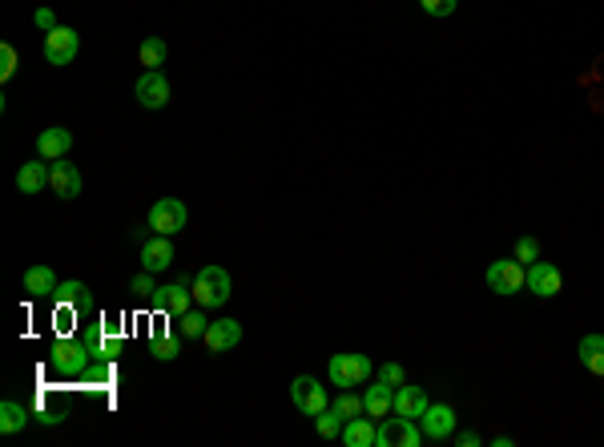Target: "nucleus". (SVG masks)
I'll list each match as a JSON object with an SVG mask.
<instances>
[{
  "instance_id": "nucleus-29",
  "label": "nucleus",
  "mask_w": 604,
  "mask_h": 447,
  "mask_svg": "<svg viewBox=\"0 0 604 447\" xmlns=\"http://www.w3.org/2000/svg\"><path fill=\"white\" fill-rule=\"evenodd\" d=\"M339 411L342 419H355V415H367V407H363V395H350V391H342V395L335 399V404H331Z\"/></svg>"
},
{
  "instance_id": "nucleus-23",
  "label": "nucleus",
  "mask_w": 604,
  "mask_h": 447,
  "mask_svg": "<svg viewBox=\"0 0 604 447\" xmlns=\"http://www.w3.org/2000/svg\"><path fill=\"white\" fill-rule=\"evenodd\" d=\"M576 355H580L584 371H592V375L604 379V335H584L580 347H576Z\"/></svg>"
},
{
  "instance_id": "nucleus-17",
  "label": "nucleus",
  "mask_w": 604,
  "mask_h": 447,
  "mask_svg": "<svg viewBox=\"0 0 604 447\" xmlns=\"http://www.w3.org/2000/svg\"><path fill=\"white\" fill-rule=\"evenodd\" d=\"M57 274L49 271V266L44 262H37V266H29V271H24V294H29V299H53V294H57Z\"/></svg>"
},
{
  "instance_id": "nucleus-31",
  "label": "nucleus",
  "mask_w": 604,
  "mask_h": 447,
  "mask_svg": "<svg viewBox=\"0 0 604 447\" xmlns=\"http://www.w3.org/2000/svg\"><path fill=\"white\" fill-rule=\"evenodd\" d=\"M419 5L427 16H439V21H444V16H452L459 8V0H419Z\"/></svg>"
},
{
  "instance_id": "nucleus-14",
  "label": "nucleus",
  "mask_w": 604,
  "mask_h": 447,
  "mask_svg": "<svg viewBox=\"0 0 604 447\" xmlns=\"http://www.w3.org/2000/svg\"><path fill=\"white\" fill-rule=\"evenodd\" d=\"M49 190L57 194L61 202H73L77 194H81V169L73 166V162H53V174H49Z\"/></svg>"
},
{
  "instance_id": "nucleus-15",
  "label": "nucleus",
  "mask_w": 604,
  "mask_h": 447,
  "mask_svg": "<svg viewBox=\"0 0 604 447\" xmlns=\"http://www.w3.org/2000/svg\"><path fill=\"white\" fill-rule=\"evenodd\" d=\"M169 262H174V243H169L166 234H153L149 243L141 246V271L161 274V271H169Z\"/></svg>"
},
{
  "instance_id": "nucleus-12",
  "label": "nucleus",
  "mask_w": 604,
  "mask_h": 447,
  "mask_svg": "<svg viewBox=\"0 0 604 447\" xmlns=\"http://www.w3.org/2000/svg\"><path fill=\"white\" fill-rule=\"evenodd\" d=\"M194 290H186V282H169V286H158V294H153V307L166 310V315L182 319L186 310H194Z\"/></svg>"
},
{
  "instance_id": "nucleus-10",
  "label": "nucleus",
  "mask_w": 604,
  "mask_h": 447,
  "mask_svg": "<svg viewBox=\"0 0 604 447\" xmlns=\"http://www.w3.org/2000/svg\"><path fill=\"white\" fill-rule=\"evenodd\" d=\"M455 411L447 407V404H436V407H427L423 411V419H419V427H423V440H436V443H444V440H452L455 435Z\"/></svg>"
},
{
  "instance_id": "nucleus-2",
  "label": "nucleus",
  "mask_w": 604,
  "mask_h": 447,
  "mask_svg": "<svg viewBox=\"0 0 604 447\" xmlns=\"http://www.w3.org/2000/svg\"><path fill=\"white\" fill-rule=\"evenodd\" d=\"M93 347L89 343H73V338H57V343L49 347V366L57 375H85V371H93Z\"/></svg>"
},
{
  "instance_id": "nucleus-7",
  "label": "nucleus",
  "mask_w": 604,
  "mask_h": 447,
  "mask_svg": "<svg viewBox=\"0 0 604 447\" xmlns=\"http://www.w3.org/2000/svg\"><path fill=\"white\" fill-rule=\"evenodd\" d=\"M77 49H81V41H77V33L69 29V24H57L53 33H44V61H49L53 69H65V65H73V57H77Z\"/></svg>"
},
{
  "instance_id": "nucleus-36",
  "label": "nucleus",
  "mask_w": 604,
  "mask_h": 447,
  "mask_svg": "<svg viewBox=\"0 0 604 447\" xmlns=\"http://www.w3.org/2000/svg\"><path fill=\"white\" fill-rule=\"evenodd\" d=\"M452 440H455L459 447H480V443H484V440H480V435H475V432H455Z\"/></svg>"
},
{
  "instance_id": "nucleus-20",
  "label": "nucleus",
  "mask_w": 604,
  "mask_h": 447,
  "mask_svg": "<svg viewBox=\"0 0 604 447\" xmlns=\"http://www.w3.org/2000/svg\"><path fill=\"white\" fill-rule=\"evenodd\" d=\"M363 407L371 419H387L395 411V387H387L383 379H375V387L363 391Z\"/></svg>"
},
{
  "instance_id": "nucleus-16",
  "label": "nucleus",
  "mask_w": 604,
  "mask_h": 447,
  "mask_svg": "<svg viewBox=\"0 0 604 447\" xmlns=\"http://www.w3.org/2000/svg\"><path fill=\"white\" fill-rule=\"evenodd\" d=\"M73 149V133L61 129V125H53V129H41L37 133V154L44 162H61V157Z\"/></svg>"
},
{
  "instance_id": "nucleus-11",
  "label": "nucleus",
  "mask_w": 604,
  "mask_h": 447,
  "mask_svg": "<svg viewBox=\"0 0 604 447\" xmlns=\"http://www.w3.org/2000/svg\"><path fill=\"white\" fill-rule=\"evenodd\" d=\"M561 286H564V279H561V271H556L552 262L536 258V262L528 266V290L536 294V299H556V294H561Z\"/></svg>"
},
{
  "instance_id": "nucleus-28",
  "label": "nucleus",
  "mask_w": 604,
  "mask_h": 447,
  "mask_svg": "<svg viewBox=\"0 0 604 447\" xmlns=\"http://www.w3.org/2000/svg\"><path fill=\"white\" fill-rule=\"evenodd\" d=\"M206 327H210V319H206V307H202V310H186V315L177 319V330H182V338H206Z\"/></svg>"
},
{
  "instance_id": "nucleus-4",
  "label": "nucleus",
  "mask_w": 604,
  "mask_h": 447,
  "mask_svg": "<svg viewBox=\"0 0 604 447\" xmlns=\"http://www.w3.org/2000/svg\"><path fill=\"white\" fill-rule=\"evenodd\" d=\"M484 279H488V290L503 294V299H512V294L528 290V266L516 262V258H500V262L488 266V274H484Z\"/></svg>"
},
{
  "instance_id": "nucleus-27",
  "label": "nucleus",
  "mask_w": 604,
  "mask_h": 447,
  "mask_svg": "<svg viewBox=\"0 0 604 447\" xmlns=\"http://www.w3.org/2000/svg\"><path fill=\"white\" fill-rule=\"evenodd\" d=\"M342 423H347V419H342L335 407H327V411H319V415H314V432H319L322 440H339Z\"/></svg>"
},
{
  "instance_id": "nucleus-13",
  "label": "nucleus",
  "mask_w": 604,
  "mask_h": 447,
  "mask_svg": "<svg viewBox=\"0 0 604 447\" xmlns=\"http://www.w3.org/2000/svg\"><path fill=\"white\" fill-rule=\"evenodd\" d=\"M202 343L210 347L214 355H226V351H234V347L242 343V323H238V319H218V323L206 327Z\"/></svg>"
},
{
  "instance_id": "nucleus-35",
  "label": "nucleus",
  "mask_w": 604,
  "mask_h": 447,
  "mask_svg": "<svg viewBox=\"0 0 604 447\" xmlns=\"http://www.w3.org/2000/svg\"><path fill=\"white\" fill-rule=\"evenodd\" d=\"M33 21H37V29H44V33L57 29V16H53V8H37V13H33Z\"/></svg>"
},
{
  "instance_id": "nucleus-19",
  "label": "nucleus",
  "mask_w": 604,
  "mask_h": 447,
  "mask_svg": "<svg viewBox=\"0 0 604 447\" xmlns=\"http://www.w3.org/2000/svg\"><path fill=\"white\" fill-rule=\"evenodd\" d=\"M342 443L347 447H379V427L371 423V415L367 419H347V423H342V435H339Z\"/></svg>"
},
{
  "instance_id": "nucleus-32",
  "label": "nucleus",
  "mask_w": 604,
  "mask_h": 447,
  "mask_svg": "<svg viewBox=\"0 0 604 447\" xmlns=\"http://www.w3.org/2000/svg\"><path fill=\"white\" fill-rule=\"evenodd\" d=\"M129 290H133V299H153V294H158V286H153V274L141 271L138 279L129 282Z\"/></svg>"
},
{
  "instance_id": "nucleus-33",
  "label": "nucleus",
  "mask_w": 604,
  "mask_h": 447,
  "mask_svg": "<svg viewBox=\"0 0 604 447\" xmlns=\"http://www.w3.org/2000/svg\"><path fill=\"white\" fill-rule=\"evenodd\" d=\"M379 379H383L387 387H403V383H407V375H403L399 363H383V366H379Z\"/></svg>"
},
{
  "instance_id": "nucleus-5",
  "label": "nucleus",
  "mask_w": 604,
  "mask_h": 447,
  "mask_svg": "<svg viewBox=\"0 0 604 447\" xmlns=\"http://www.w3.org/2000/svg\"><path fill=\"white\" fill-rule=\"evenodd\" d=\"M186 222H189V210H186L182 198H158V202H153V210H149V230H153V234L174 238L177 230H186Z\"/></svg>"
},
{
  "instance_id": "nucleus-24",
  "label": "nucleus",
  "mask_w": 604,
  "mask_h": 447,
  "mask_svg": "<svg viewBox=\"0 0 604 447\" xmlns=\"http://www.w3.org/2000/svg\"><path fill=\"white\" fill-rule=\"evenodd\" d=\"M24 423H29V411L16 404V399H5V404H0V432H5V435H16Z\"/></svg>"
},
{
  "instance_id": "nucleus-6",
  "label": "nucleus",
  "mask_w": 604,
  "mask_h": 447,
  "mask_svg": "<svg viewBox=\"0 0 604 447\" xmlns=\"http://www.w3.org/2000/svg\"><path fill=\"white\" fill-rule=\"evenodd\" d=\"M423 443V427L419 419H407V415H395L379 423V447H419Z\"/></svg>"
},
{
  "instance_id": "nucleus-30",
  "label": "nucleus",
  "mask_w": 604,
  "mask_h": 447,
  "mask_svg": "<svg viewBox=\"0 0 604 447\" xmlns=\"http://www.w3.org/2000/svg\"><path fill=\"white\" fill-rule=\"evenodd\" d=\"M512 258H516V262H524V266H532V262L540 258V243H536L532 234H524V238L516 243V254H512Z\"/></svg>"
},
{
  "instance_id": "nucleus-8",
  "label": "nucleus",
  "mask_w": 604,
  "mask_h": 447,
  "mask_svg": "<svg viewBox=\"0 0 604 447\" xmlns=\"http://www.w3.org/2000/svg\"><path fill=\"white\" fill-rule=\"evenodd\" d=\"M291 399H294V407L302 411V415H319V411H327L331 407V395H327V387H322L319 379H311V375H299V379L291 383Z\"/></svg>"
},
{
  "instance_id": "nucleus-21",
  "label": "nucleus",
  "mask_w": 604,
  "mask_h": 447,
  "mask_svg": "<svg viewBox=\"0 0 604 447\" xmlns=\"http://www.w3.org/2000/svg\"><path fill=\"white\" fill-rule=\"evenodd\" d=\"M49 174H53V166L44 162V157H41V162H24L21 174H16V190H21V194H41L44 185H49Z\"/></svg>"
},
{
  "instance_id": "nucleus-34",
  "label": "nucleus",
  "mask_w": 604,
  "mask_h": 447,
  "mask_svg": "<svg viewBox=\"0 0 604 447\" xmlns=\"http://www.w3.org/2000/svg\"><path fill=\"white\" fill-rule=\"evenodd\" d=\"M13 73H16V49L13 44H0V81H8Z\"/></svg>"
},
{
  "instance_id": "nucleus-1",
  "label": "nucleus",
  "mask_w": 604,
  "mask_h": 447,
  "mask_svg": "<svg viewBox=\"0 0 604 447\" xmlns=\"http://www.w3.org/2000/svg\"><path fill=\"white\" fill-rule=\"evenodd\" d=\"M189 290H194L197 307H206V310L222 307V302H230V271L226 266H202L197 279L189 282Z\"/></svg>"
},
{
  "instance_id": "nucleus-25",
  "label": "nucleus",
  "mask_w": 604,
  "mask_h": 447,
  "mask_svg": "<svg viewBox=\"0 0 604 447\" xmlns=\"http://www.w3.org/2000/svg\"><path fill=\"white\" fill-rule=\"evenodd\" d=\"M182 343H186L182 335H153V338H149V351H153V359L174 363L177 355H182Z\"/></svg>"
},
{
  "instance_id": "nucleus-3",
  "label": "nucleus",
  "mask_w": 604,
  "mask_h": 447,
  "mask_svg": "<svg viewBox=\"0 0 604 447\" xmlns=\"http://www.w3.org/2000/svg\"><path fill=\"white\" fill-rule=\"evenodd\" d=\"M371 375H375V363L367 359V355H331V363H327V379L342 391L367 383Z\"/></svg>"
},
{
  "instance_id": "nucleus-26",
  "label": "nucleus",
  "mask_w": 604,
  "mask_h": 447,
  "mask_svg": "<svg viewBox=\"0 0 604 447\" xmlns=\"http://www.w3.org/2000/svg\"><path fill=\"white\" fill-rule=\"evenodd\" d=\"M138 57H141V65H146V69H161V65H166V57H169V44L161 37H149V41H141Z\"/></svg>"
},
{
  "instance_id": "nucleus-22",
  "label": "nucleus",
  "mask_w": 604,
  "mask_h": 447,
  "mask_svg": "<svg viewBox=\"0 0 604 447\" xmlns=\"http://www.w3.org/2000/svg\"><path fill=\"white\" fill-rule=\"evenodd\" d=\"M53 302H57V307H77V310H89V307H93V299H89V286L81 282V279L61 282L57 294H53Z\"/></svg>"
},
{
  "instance_id": "nucleus-18",
  "label": "nucleus",
  "mask_w": 604,
  "mask_h": 447,
  "mask_svg": "<svg viewBox=\"0 0 604 447\" xmlns=\"http://www.w3.org/2000/svg\"><path fill=\"white\" fill-rule=\"evenodd\" d=\"M427 391L423 387H411V383H403V387H395V415H407V419H423V411H427Z\"/></svg>"
},
{
  "instance_id": "nucleus-9",
  "label": "nucleus",
  "mask_w": 604,
  "mask_h": 447,
  "mask_svg": "<svg viewBox=\"0 0 604 447\" xmlns=\"http://www.w3.org/2000/svg\"><path fill=\"white\" fill-rule=\"evenodd\" d=\"M133 97H138L141 109H166L169 105V81L161 69H146V73L138 77V85H133Z\"/></svg>"
}]
</instances>
